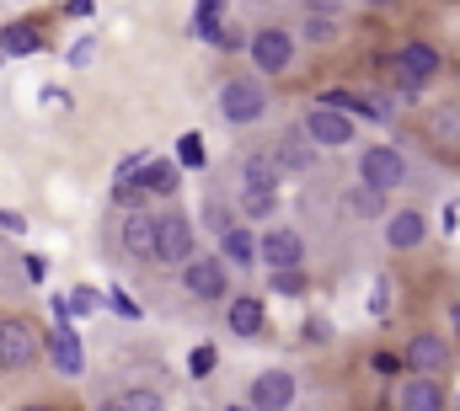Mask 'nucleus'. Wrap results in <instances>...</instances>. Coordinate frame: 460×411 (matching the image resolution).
Here are the masks:
<instances>
[{
	"label": "nucleus",
	"instance_id": "nucleus-1",
	"mask_svg": "<svg viewBox=\"0 0 460 411\" xmlns=\"http://www.w3.org/2000/svg\"><path fill=\"white\" fill-rule=\"evenodd\" d=\"M375 65H380V75H385V81H391L407 102H418V97H423V92L445 75V54H439L434 43H423V38L402 43L396 54H380Z\"/></svg>",
	"mask_w": 460,
	"mask_h": 411
},
{
	"label": "nucleus",
	"instance_id": "nucleus-2",
	"mask_svg": "<svg viewBox=\"0 0 460 411\" xmlns=\"http://www.w3.org/2000/svg\"><path fill=\"white\" fill-rule=\"evenodd\" d=\"M215 107H220V118H226L230 128L262 123L268 118V86H262V75H226L220 92H215Z\"/></svg>",
	"mask_w": 460,
	"mask_h": 411
},
{
	"label": "nucleus",
	"instance_id": "nucleus-3",
	"mask_svg": "<svg viewBox=\"0 0 460 411\" xmlns=\"http://www.w3.org/2000/svg\"><path fill=\"white\" fill-rule=\"evenodd\" d=\"M193 257H199V230H193V219H188L177 204H166L161 214H155V262L182 273Z\"/></svg>",
	"mask_w": 460,
	"mask_h": 411
},
{
	"label": "nucleus",
	"instance_id": "nucleus-4",
	"mask_svg": "<svg viewBox=\"0 0 460 411\" xmlns=\"http://www.w3.org/2000/svg\"><path fill=\"white\" fill-rule=\"evenodd\" d=\"M246 59H252V70H257L262 81H273V75L295 70V32H289V27H279V22L257 27V32L246 38Z\"/></svg>",
	"mask_w": 460,
	"mask_h": 411
},
{
	"label": "nucleus",
	"instance_id": "nucleus-5",
	"mask_svg": "<svg viewBox=\"0 0 460 411\" xmlns=\"http://www.w3.org/2000/svg\"><path fill=\"white\" fill-rule=\"evenodd\" d=\"M43 358V337L27 315H0V374H22Z\"/></svg>",
	"mask_w": 460,
	"mask_h": 411
},
{
	"label": "nucleus",
	"instance_id": "nucleus-6",
	"mask_svg": "<svg viewBox=\"0 0 460 411\" xmlns=\"http://www.w3.org/2000/svg\"><path fill=\"white\" fill-rule=\"evenodd\" d=\"M402 182H407V155H402L396 144H369V150H358V188L391 198Z\"/></svg>",
	"mask_w": 460,
	"mask_h": 411
},
{
	"label": "nucleus",
	"instance_id": "nucleus-7",
	"mask_svg": "<svg viewBox=\"0 0 460 411\" xmlns=\"http://www.w3.org/2000/svg\"><path fill=\"white\" fill-rule=\"evenodd\" d=\"M182 289H188V300H199V305H220L230 300V267L220 262V251L215 257H193L188 267H182Z\"/></svg>",
	"mask_w": 460,
	"mask_h": 411
},
{
	"label": "nucleus",
	"instance_id": "nucleus-8",
	"mask_svg": "<svg viewBox=\"0 0 460 411\" xmlns=\"http://www.w3.org/2000/svg\"><path fill=\"white\" fill-rule=\"evenodd\" d=\"M300 128L311 134V144H316V150H348V144L358 139V123H353L348 112H338V107H327V102L305 107Z\"/></svg>",
	"mask_w": 460,
	"mask_h": 411
},
{
	"label": "nucleus",
	"instance_id": "nucleus-9",
	"mask_svg": "<svg viewBox=\"0 0 460 411\" xmlns=\"http://www.w3.org/2000/svg\"><path fill=\"white\" fill-rule=\"evenodd\" d=\"M257 262H262L268 273H295V267H305V235L289 230V224L262 230V235H257Z\"/></svg>",
	"mask_w": 460,
	"mask_h": 411
},
{
	"label": "nucleus",
	"instance_id": "nucleus-10",
	"mask_svg": "<svg viewBox=\"0 0 460 411\" xmlns=\"http://www.w3.org/2000/svg\"><path fill=\"white\" fill-rule=\"evenodd\" d=\"M43 358H49V369L54 374H65V380H81L86 374V342L75 337V326H49L43 331Z\"/></svg>",
	"mask_w": 460,
	"mask_h": 411
},
{
	"label": "nucleus",
	"instance_id": "nucleus-11",
	"mask_svg": "<svg viewBox=\"0 0 460 411\" xmlns=\"http://www.w3.org/2000/svg\"><path fill=\"white\" fill-rule=\"evenodd\" d=\"M402 363H407V374H429V380H439V374L456 363V347H450L445 331H418V337L407 342Z\"/></svg>",
	"mask_w": 460,
	"mask_h": 411
},
{
	"label": "nucleus",
	"instance_id": "nucleus-12",
	"mask_svg": "<svg viewBox=\"0 0 460 411\" xmlns=\"http://www.w3.org/2000/svg\"><path fill=\"white\" fill-rule=\"evenodd\" d=\"M295 396H300L295 369H262V374L252 380V390H246V407L252 411H289Z\"/></svg>",
	"mask_w": 460,
	"mask_h": 411
},
{
	"label": "nucleus",
	"instance_id": "nucleus-13",
	"mask_svg": "<svg viewBox=\"0 0 460 411\" xmlns=\"http://www.w3.org/2000/svg\"><path fill=\"white\" fill-rule=\"evenodd\" d=\"M391 407L396 411H450V396H445V385L429 380V374H402Z\"/></svg>",
	"mask_w": 460,
	"mask_h": 411
},
{
	"label": "nucleus",
	"instance_id": "nucleus-14",
	"mask_svg": "<svg viewBox=\"0 0 460 411\" xmlns=\"http://www.w3.org/2000/svg\"><path fill=\"white\" fill-rule=\"evenodd\" d=\"M118 246H123V257H134V262H155V214H150V208H123Z\"/></svg>",
	"mask_w": 460,
	"mask_h": 411
},
{
	"label": "nucleus",
	"instance_id": "nucleus-15",
	"mask_svg": "<svg viewBox=\"0 0 460 411\" xmlns=\"http://www.w3.org/2000/svg\"><path fill=\"white\" fill-rule=\"evenodd\" d=\"M423 139L434 144V155L460 161V102L429 107V118H423Z\"/></svg>",
	"mask_w": 460,
	"mask_h": 411
},
{
	"label": "nucleus",
	"instance_id": "nucleus-16",
	"mask_svg": "<svg viewBox=\"0 0 460 411\" xmlns=\"http://www.w3.org/2000/svg\"><path fill=\"white\" fill-rule=\"evenodd\" d=\"M273 161H279L284 177H305V171L316 166V144H311V134H305L300 123H289V128L279 134V144H273Z\"/></svg>",
	"mask_w": 460,
	"mask_h": 411
},
{
	"label": "nucleus",
	"instance_id": "nucleus-17",
	"mask_svg": "<svg viewBox=\"0 0 460 411\" xmlns=\"http://www.w3.org/2000/svg\"><path fill=\"white\" fill-rule=\"evenodd\" d=\"M380 235H385L391 251H418V246L429 240V214H423V208H396Z\"/></svg>",
	"mask_w": 460,
	"mask_h": 411
},
{
	"label": "nucleus",
	"instance_id": "nucleus-18",
	"mask_svg": "<svg viewBox=\"0 0 460 411\" xmlns=\"http://www.w3.org/2000/svg\"><path fill=\"white\" fill-rule=\"evenodd\" d=\"M226 326H230V337L252 342V337H262V331H268V305H262V300H252V294H230V300H226Z\"/></svg>",
	"mask_w": 460,
	"mask_h": 411
},
{
	"label": "nucleus",
	"instance_id": "nucleus-19",
	"mask_svg": "<svg viewBox=\"0 0 460 411\" xmlns=\"http://www.w3.org/2000/svg\"><path fill=\"white\" fill-rule=\"evenodd\" d=\"M128 182H134L145 198H172V193L182 188V166H177V161H155V155H150V161H145V171H139V177H128Z\"/></svg>",
	"mask_w": 460,
	"mask_h": 411
},
{
	"label": "nucleus",
	"instance_id": "nucleus-20",
	"mask_svg": "<svg viewBox=\"0 0 460 411\" xmlns=\"http://www.w3.org/2000/svg\"><path fill=\"white\" fill-rule=\"evenodd\" d=\"M43 27L38 22H5L0 27V59H32V54H43Z\"/></svg>",
	"mask_w": 460,
	"mask_h": 411
},
{
	"label": "nucleus",
	"instance_id": "nucleus-21",
	"mask_svg": "<svg viewBox=\"0 0 460 411\" xmlns=\"http://www.w3.org/2000/svg\"><path fill=\"white\" fill-rule=\"evenodd\" d=\"M220 262H226L230 273H252L257 267V235H252V224H230L226 235H220Z\"/></svg>",
	"mask_w": 460,
	"mask_h": 411
},
{
	"label": "nucleus",
	"instance_id": "nucleus-22",
	"mask_svg": "<svg viewBox=\"0 0 460 411\" xmlns=\"http://www.w3.org/2000/svg\"><path fill=\"white\" fill-rule=\"evenodd\" d=\"M279 182H284V171H279V161H273V155H246V161H241V188L279 193Z\"/></svg>",
	"mask_w": 460,
	"mask_h": 411
},
{
	"label": "nucleus",
	"instance_id": "nucleus-23",
	"mask_svg": "<svg viewBox=\"0 0 460 411\" xmlns=\"http://www.w3.org/2000/svg\"><path fill=\"white\" fill-rule=\"evenodd\" d=\"M204 161H209V144H204V134L188 128V134L177 139V166H182V171H199Z\"/></svg>",
	"mask_w": 460,
	"mask_h": 411
},
{
	"label": "nucleus",
	"instance_id": "nucleus-24",
	"mask_svg": "<svg viewBox=\"0 0 460 411\" xmlns=\"http://www.w3.org/2000/svg\"><path fill=\"white\" fill-rule=\"evenodd\" d=\"M220 369V347L215 342H199L193 353H188V380H209Z\"/></svg>",
	"mask_w": 460,
	"mask_h": 411
},
{
	"label": "nucleus",
	"instance_id": "nucleus-25",
	"mask_svg": "<svg viewBox=\"0 0 460 411\" xmlns=\"http://www.w3.org/2000/svg\"><path fill=\"white\" fill-rule=\"evenodd\" d=\"M273 208H279V193H257V188H241V214H246L252 224H262Z\"/></svg>",
	"mask_w": 460,
	"mask_h": 411
},
{
	"label": "nucleus",
	"instance_id": "nucleus-26",
	"mask_svg": "<svg viewBox=\"0 0 460 411\" xmlns=\"http://www.w3.org/2000/svg\"><path fill=\"white\" fill-rule=\"evenodd\" d=\"M118 407H123V411H166V401H161V390L134 385V390H123V396H118Z\"/></svg>",
	"mask_w": 460,
	"mask_h": 411
},
{
	"label": "nucleus",
	"instance_id": "nucleus-27",
	"mask_svg": "<svg viewBox=\"0 0 460 411\" xmlns=\"http://www.w3.org/2000/svg\"><path fill=\"white\" fill-rule=\"evenodd\" d=\"M369 374H375V380H402L407 363H402V353H385V347H380V353H369Z\"/></svg>",
	"mask_w": 460,
	"mask_h": 411
},
{
	"label": "nucleus",
	"instance_id": "nucleus-28",
	"mask_svg": "<svg viewBox=\"0 0 460 411\" xmlns=\"http://www.w3.org/2000/svg\"><path fill=\"white\" fill-rule=\"evenodd\" d=\"M268 289H273V294H284V300H300L311 284H305V273L295 267V273H273V278H268Z\"/></svg>",
	"mask_w": 460,
	"mask_h": 411
},
{
	"label": "nucleus",
	"instance_id": "nucleus-29",
	"mask_svg": "<svg viewBox=\"0 0 460 411\" xmlns=\"http://www.w3.org/2000/svg\"><path fill=\"white\" fill-rule=\"evenodd\" d=\"M369 315H375V320H385V315H391V278H385V273H380V278H375V289H369Z\"/></svg>",
	"mask_w": 460,
	"mask_h": 411
},
{
	"label": "nucleus",
	"instance_id": "nucleus-30",
	"mask_svg": "<svg viewBox=\"0 0 460 411\" xmlns=\"http://www.w3.org/2000/svg\"><path fill=\"white\" fill-rule=\"evenodd\" d=\"M305 38L311 43H332L338 38V16H305Z\"/></svg>",
	"mask_w": 460,
	"mask_h": 411
},
{
	"label": "nucleus",
	"instance_id": "nucleus-31",
	"mask_svg": "<svg viewBox=\"0 0 460 411\" xmlns=\"http://www.w3.org/2000/svg\"><path fill=\"white\" fill-rule=\"evenodd\" d=\"M65 300H70V315H92V310H102V294H97V289H70Z\"/></svg>",
	"mask_w": 460,
	"mask_h": 411
},
{
	"label": "nucleus",
	"instance_id": "nucleus-32",
	"mask_svg": "<svg viewBox=\"0 0 460 411\" xmlns=\"http://www.w3.org/2000/svg\"><path fill=\"white\" fill-rule=\"evenodd\" d=\"M348 208H353V214H380L385 198H380V193H369V188H353V193H348Z\"/></svg>",
	"mask_w": 460,
	"mask_h": 411
},
{
	"label": "nucleus",
	"instance_id": "nucleus-33",
	"mask_svg": "<svg viewBox=\"0 0 460 411\" xmlns=\"http://www.w3.org/2000/svg\"><path fill=\"white\" fill-rule=\"evenodd\" d=\"M22 273H27V284H43V278H49V257L27 251V257H22Z\"/></svg>",
	"mask_w": 460,
	"mask_h": 411
},
{
	"label": "nucleus",
	"instance_id": "nucleus-34",
	"mask_svg": "<svg viewBox=\"0 0 460 411\" xmlns=\"http://www.w3.org/2000/svg\"><path fill=\"white\" fill-rule=\"evenodd\" d=\"M92 59H97V38H81V43L70 48V65H75V70H86Z\"/></svg>",
	"mask_w": 460,
	"mask_h": 411
},
{
	"label": "nucleus",
	"instance_id": "nucleus-35",
	"mask_svg": "<svg viewBox=\"0 0 460 411\" xmlns=\"http://www.w3.org/2000/svg\"><path fill=\"white\" fill-rule=\"evenodd\" d=\"M204 224H209L215 235H226L230 224H235V219H230V214H226V208H220V204H204Z\"/></svg>",
	"mask_w": 460,
	"mask_h": 411
},
{
	"label": "nucleus",
	"instance_id": "nucleus-36",
	"mask_svg": "<svg viewBox=\"0 0 460 411\" xmlns=\"http://www.w3.org/2000/svg\"><path fill=\"white\" fill-rule=\"evenodd\" d=\"M108 305H113L118 315H123V320H139V305H134V300H128L123 289H113V294H108Z\"/></svg>",
	"mask_w": 460,
	"mask_h": 411
},
{
	"label": "nucleus",
	"instance_id": "nucleus-37",
	"mask_svg": "<svg viewBox=\"0 0 460 411\" xmlns=\"http://www.w3.org/2000/svg\"><path fill=\"white\" fill-rule=\"evenodd\" d=\"M0 230H5V235H22V230H27V219H22V214H11V208H0Z\"/></svg>",
	"mask_w": 460,
	"mask_h": 411
},
{
	"label": "nucleus",
	"instance_id": "nucleus-38",
	"mask_svg": "<svg viewBox=\"0 0 460 411\" xmlns=\"http://www.w3.org/2000/svg\"><path fill=\"white\" fill-rule=\"evenodd\" d=\"M193 16H226V0H199Z\"/></svg>",
	"mask_w": 460,
	"mask_h": 411
},
{
	"label": "nucleus",
	"instance_id": "nucleus-39",
	"mask_svg": "<svg viewBox=\"0 0 460 411\" xmlns=\"http://www.w3.org/2000/svg\"><path fill=\"white\" fill-rule=\"evenodd\" d=\"M43 102H49V107H70V92H59V86H43Z\"/></svg>",
	"mask_w": 460,
	"mask_h": 411
},
{
	"label": "nucleus",
	"instance_id": "nucleus-40",
	"mask_svg": "<svg viewBox=\"0 0 460 411\" xmlns=\"http://www.w3.org/2000/svg\"><path fill=\"white\" fill-rule=\"evenodd\" d=\"M65 11H70V16H92V11H97V5H92V0H70V5H65Z\"/></svg>",
	"mask_w": 460,
	"mask_h": 411
},
{
	"label": "nucleus",
	"instance_id": "nucleus-41",
	"mask_svg": "<svg viewBox=\"0 0 460 411\" xmlns=\"http://www.w3.org/2000/svg\"><path fill=\"white\" fill-rule=\"evenodd\" d=\"M16 411H59V407H49V401H22Z\"/></svg>",
	"mask_w": 460,
	"mask_h": 411
},
{
	"label": "nucleus",
	"instance_id": "nucleus-42",
	"mask_svg": "<svg viewBox=\"0 0 460 411\" xmlns=\"http://www.w3.org/2000/svg\"><path fill=\"white\" fill-rule=\"evenodd\" d=\"M92 411H123V407H118V396H113V401H97Z\"/></svg>",
	"mask_w": 460,
	"mask_h": 411
},
{
	"label": "nucleus",
	"instance_id": "nucleus-43",
	"mask_svg": "<svg viewBox=\"0 0 460 411\" xmlns=\"http://www.w3.org/2000/svg\"><path fill=\"white\" fill-rule=\"evenodd\" d=\"M450 331H456V337H460V305L450 310Z\"/></svg>",
	"mask_w": 460,
	"mask_h": 411
},
{
	"label": "nucleus",
	"instance_id": "nucleus-44",
	"mask_svg": "<svg viewBox=\"0 0 460 411\" xmlns=\"http://www.w3.org/2000/svg\"><path fill=\"white\" fill-rule=\"evenodd\" d=\"M450 411H460V396H456V401H450Z\"/></svg>",
	"mask_w": 460,
	"mask_h": 411
},
{
	"label": "nucleus",
	"instance_id": "nucleus-45",
	"mask_svg": "<svg viewBox=\"0 0 460 411\" xmlns=\"http://www.w3.org/2000/svg\"><path fill=\"white\" fill-rule=\"evenodd\" d=\"M369 5H391V0H369Z\"/></svg>",
	"mask_w": 460,
	"mask_h": 411
},
{
	"label": "nucleus",
	"instance_id": "nucleus-46",
	"mask_svg": "<svg viewBox=\"0 0 460 411\" xmlns=\"http://www.w3.org/2000/svg\"><path fill=\"white\" fill-rule=\"evenodd\" d=\"M230 411H252V407H230Z\"/></svg>",
	"mask_w": 460,
	"mask_h": 411
},
{
	"label": "nucleus",
	"instance_id": "nucleus-47",
	"mask_svg": "<svg viewBox=\"0 0 460 411\" xmlns=\"http://www.w3.org/2000/svg\"><path fill=\"white\" fill-rule=\"evenodd\" d=\"M0 65H5V59H0Z\"/></svg>",
	"mask_w": 460,
	"mask_h": 411
}]
</instances>
